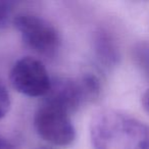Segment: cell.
Returning a JSON list of instances; mask_svg holds the SVG:
<instances>
[{"label":"cell","mask_w":149,"mask_h":149,"mask_svg":"<svg viewBox=\"0 0 149 149\" xmlns=\"http://www.w3.org/2000/svg\"><path fill=\"white\" fill-rule=\"evenodd\" d=\"M90 137L95 149H149V125L114 109L94 114Z\"/></svg>","instance_id":"6da1fadb"},{"label":"cell","mask_w":149,"mask_h":149,"mask_svg":"<svg viewBox=\"0 0 149 149\" xmlns=\"http://www.w3.org/2000/svg\"><path fill=\"white\" fill-rule=\"evenodd\" d=\"M89 101L81 79L66 77L52 78L51 86L45 96L44 102L55 105L68 111L70 114Z\"/></svg>","instance_id":"5b68a950"},{"label":"cell","mask_w":149,"mask_h":149,"mask_svg":"<svg viewBox=\"0 0 149 149\" xmlns=\"http://www.w3.org/2000/svg\"><path fill=\"white\" fill-rule=\"evenodd\" d=\"M42 149H52V148H42Z\"/></svg>","instance_id":"7c38bea8"},{"label":"cell","mask_w":149,"mask_h":149,"mask_svg":"<svg viewBox=\"0 0 149 149\" xmlns=\"http://www.w3.org/2000/svg\"><path fill=\"white\" fill-rule=\"evenodd\" d=\"M15 17H13V2L0 0V30L5 29L10 24H13Z\"/></svg>","instance_id":"ba28073f"},{"label":"cell","mask_w":149,"mask_h":149,"mask_svg":"<svg viewBox=\"0 0 149 149\" xmlns=\"http://www.w3.org/2000/svg\"><path fill=\"white\" fill-rule=\"evenodd\" d=\"M34 127L44 141L55 146H68L76 139V129L68 111L43 102L34 114Z\"/></svg>","instance_id":"3957f363"},{"label":"cell","mask_w":149,"mask_h":149,"mask_svg":"<svg viewBox=\"0 0 149 149\" xmlns=\"http://www.w3.org/2000/svg\"><path fill=\"white\" fill-rule=\"evenodd\" d=\"M13 25L17 30L25 45L32 51L45 57H52L60 47V37L52 24L31 13H19Z\"/></svg>","instance_id":"7a4b0ae2"},{"label":"cell","mask_w":149,"mask_h":149,"mask_svg":"<svg viewBox=\"0 0 149 149\" xmlns=\"http://www.w3.org/2000/svg\"><path fill=\"white\" fill-rule=\"evenodd\" d=\"M0 149H13V145L1 135H0Z\"/></svg>","instance_id":"8fae6325"},{"label":"cell","mask_w":149,"mask_h":149,"mask_svg":"<svg viewBox=\"0 0 149 149\" xmlns=\"http://www.w3.org/2000/svg\"><path fill=\"white\" fill-rule=\"evenodd\" d=\"M51 78L41 60L31 56L17 59L9 72L13 89L29 97H45L51 86Z\"/></svg>","instance_id":"277c9868"},{"label":"cell","mask_w":149,"mask_h":149,"mask_svg":"<svg viewBox=\"0 0 149 149\" xmlns=\"http://www.w3.org/2000/svg\"><path fill=\"white\" fill-rule=\"evenodd\" d=\"M11 107V98L7 88L0 81V120L8 113Z\"/></svg>","instance_id":"9c48e42d"},{"label":"cell","mask_w":149,"mask_h":149,"mask_svg":"<svg viewBox=\"0 0 149 149\" xmlns=\"http://www.w3.org/2000/svg\"><path fill=\"white\" fill-rule=\"evenodd\" d=\"M94 51L99 62L106 68H111L118 63L120 49L114 37L106 30H99L94 37Z\"/></svg>","instance_id":"8992f818"},{"label":"cell","mask_w":149,"mask_h":149,"mask_svg":"<svg viewBox=\"0 0 149 149\" xmlns=\"http://www.w3.org/2000/svg\"><path fill=\"white\" fill-rule=\"evenodd\" d=\"M133 58L143 74L149 77V41L139 42L135 45Z\"/></svg>","instance_id":"52a82bcc"},{"label":"cell","mask_w":149,"mask_h":149,"mask_svg":"<svg viewBox=\"0 0 149 149\" xmlns=\"http://www.w3.org/2000/svg\"><path fill=\"white\" fill-rule=\"evenodd\" d=\"M141 103L144 108V110L149 114V88L144 92L142 96V99H141Z\"/></svg>","instance_id":"30bf717a"}]
</instances>
